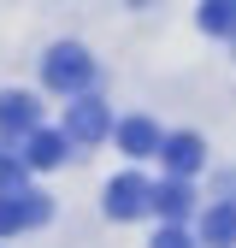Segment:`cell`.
Instances as JSON below:
<instances>
[{
    "mask_svg": "<svg viewBox=\"0 0 236 248\" xmlns=\"http://www.w3.org/2000/svg\"><path fill=\"white\" fill-rule=\"evenodd\" d=\"M47 213H53V201H47L42 189H24V225H42Z\"/></svg>",
    "mask_w": 236,
    "mask_h": 248,
    "instance_id": "4fadbf2b",
    "label": "cell"
},
{
    "mask_svg": "<svg viewBox=\"0 0 236 248\" xmlns=\"http://www.w3.org/2000/svg\"><path fill=\"white\" fill-rule=\"evenodd\" d=\"M24 231V189H0V236Z\"/></svg>",
    "mask_w": 236,
    "mask_h": 248,
    "instance_id": "8fae6325",
    "label": "cell"
},
{
    "mask_svg": "<svg viewBox=\"0 0 236 248\" xmlns=\"http://www.w3.org/2000/svg\"><path fill=\"white\" fill-rule=\"evenodd\" d=\"M201 242L206 248H230L236 242V201H219L201 213Z\"/></svg>",
    "mask_w": 236,
    "mask_h": 248,
    "instance_id": "9c48e42d",
    "label": "cell"
},
{
    "mask_svg": "<svg viewBox=\"0 0 236 248\" xmlns=\"http://www.w3.org/2000/svg\"><path fill=\"white\" fill-rule=\"evenodd\" d=\"M148 195H154V183L136 177V171H124V177L106 183V213H112V219H142V213H148Z\"/></svg>",
    "mask_w": 236,
    "mask_h": 248,
    "instance_id": "277c9868",
    "label": "cell"
},
{
    "mask_svg": "<svg viewBox=\"0 0 236 248\" xmlns=\"http://www.w3.org/2000/svg\"><path fill=\"white\" fill-rule=\"evenodd\" d=\"M36 124H42L36 95H24V89H6V95H0V136H30Z\"/></svg>",
    "mask_w": 236,
    "mask_h": 248,
    "instance_id": "5b68a950",
    "label": "cell"
},
{
    "mask_svg": "<svg viewBox=\"0 0 236 248\" xmlns=\"http://www.w3.org/2000/svg\"><path fill=\"white\" fill-rule=\"evenodd\" d=\"M160 160H165V171L171 177H195L201 166H206V142L195 136V130H177V136H160Z\"/></svg>",
    "mask_w": 236,
    "mask_h": 248,
    "instance_id": "3957f363",
    "label": "cell"
},
{
    "mask_svg": "<svg viewBox=\"0 0 236 248\" xmlns=\"http://www.w3.org/2000/svg\"><path fill=\"white\" fill-rule=\"evenodd\" d=\"M118 148L130 154V160H154V148H160V124L154 118H118Z\"/></svg>",
    "mask_w": 236,
    "mask_h": 248,
    "instance_id": "52a82bcc",
    "label": "cell"
},
{
    "mask_svg": "<svg viewBox=\"0 0 236 248\" xmlns=\"http://www.w3.org/2000/svg\"><path fill=\"white\" fill-rule=\"evenodd\" d=\"M201 30L206 36H236V0H201Z\"/></svg>",
    "mask_w": 236,
    "mask_h": 248,
    "instance_id": "30bf717a",
    "label": "cell"
},
{
    "mask_svg": "<svg viewBox=\"0 0 236 248\" xmlns=\"http://www.w3.org/2000/svg\"><path fill=\"white\" fill-rule=\"evenodd\" d=\"M42 77H47V89H59V95H83L88 77H95V65H88V53H83L77 42H59V47L42 59Z\"/></svg>",
    "mask_w": 236,
    "mask_h": 248,
    "instance_id": "6da1fadb",
    "label": "cell"
},
{
    "mask_svg": "<svg viewBox=\"0 0 236 248\" xmlns=\"http://www.w3.org/2000/svg\"><path fill=\"white\" fill-rule=\"evenodd\" d=\"M0 189H24V154L0 148Z\"/></svg>",
    "mask_w": 236,
    "mask_h": 248,
    "instance_id": "7c38bea8",
    "label": "cell"
},
{
    "mask_svg": "<svg viewBox=\"0 0 236 248\" xmlns=\"http://www.w3.org/2000/svg\"><path fill=\"white\" fill-rule=\"evenodd\" d=\"M65 136H59V130H42V124H36V130H30L24 136V166H36V171H53L59 160H65Z\"/></svg>",
    "mask_w": 236,
    "mask_h": 248,
    "instance_id": "ba28073f",
    "label": "cell"
},
{
    "mask_svg": "<svg viewBox=\"0 0 236 248\" xmlns=\"http://www.w3.org/2000/svg\"><path fill=\"white\" fill-rule=\"evenodd\" d=\"M189 207H195V189H189L183 177H165V183H154V195H148V213H160L165 225L189 219Z\"/></svg>",
    "mask_w": 236,
    "mask_h": 248,
    "instance_id": "8992f818",
    "label": "cell"
},
{
    "mask_svg": "<svg viewBox=\"0 0 236 248\" xmlns=\"http://www.w3.org/2000/svg\"><path fill=\"white\" fill-rule=\"evenodd\" d=\"M112 130V118H106V101H95V95H71V107H65V130H59V136H65V142H101Z\"/></svg>",
    "mask_w": 236,
    "mask_h": 248,
    "instance_id": "7a4b0ae2",
    "label": "cell"
},
{
    "mask_svg": "<svg viewBox=\"0 0 236 248\" xmlns=\"http://www.w3.org/2000/svg\"><path fill=\"white\" fill-rule=\"evenodd\" d=\"M154 248H195V242H189V236H183V231H177V225H165V231H160V236H154Z\"/></svg>",
    "mask_w": 236,
    "mask_h": 248,
    "instance_id": "5bb4252c",
    "label": "cell"
}]
</instances>
